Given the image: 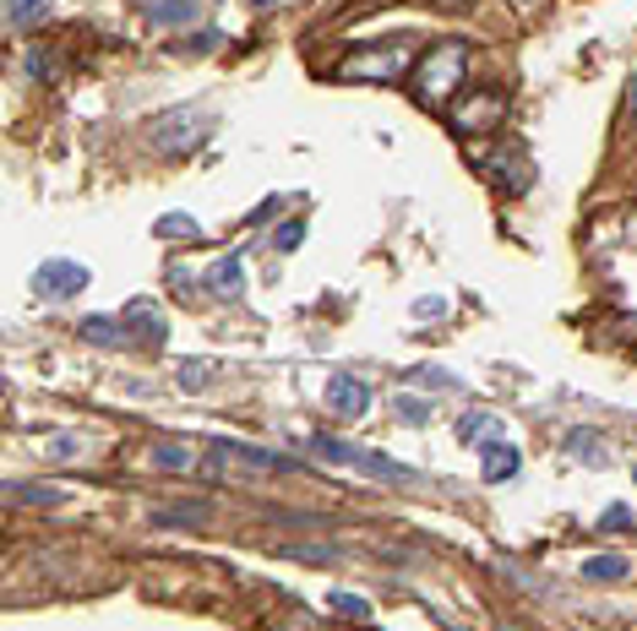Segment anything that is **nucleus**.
<instances>
[{
  "label": "nucleus",
  "instance_id": "nucleus-1",
  "mask_svg": "<svg viewBox=\"0 0 637 631\" xmlns=\"http://www.w3.org/2000/svg\"><path fill=\"white\" fill-rule=\"evenodd\" d=\"M310 452L322 463H344V468H360L366 479H382V485H415L420 474L393 463L387 452H371V447H355V441H339V436H310Z\"/></svg>",
  "mask_w": 637,
  "mask_h": 631
},
{
  "label": "nucleus",
  "instance_id": "nucleus-2",
  "mask_svg": "<svg viewBox=\"0 0 637 631\" xmlns=\"http://www.w3.org/2000/svg\"><path fill=\"white\" fill-rule=\"evenodd\" d=\"M463 72H469V50L463 44H436L425 61H420V77H415V99L431 110H447L453 104V93H458V82H463Z\"/></svg>",
  "mask_w": 637,
  "mask_h": 631
},
{
  "label": "nucleus",
  "instance_id": "nucleus-3",
  "mask_svg": "<svg viewBox=\"0 0 637 631\" xmlns=\"http://www.w3.org/2000/svg\"><path fill=\"white\" fill-rule=\"evenodd\" d=\"M213 137V110L207 104H180L164 120H153V147L158 153H191Z\"/></svg>",
  "mask_w": 637,
  "mask_h": 631
},
{
  "label": "nucleus",
  "instance_id": "nucleus-4",
  "mask_svg": "<svg viewBox=\"0 0 637 631\" xmlns=\"http://www.w3.org/2000/svg\"><path fill=\"white\" fill-rule=\"evenodd\" d=\"M409 72V44H393V50H360L355 61L339 66L344 82H398Z\"/></svg>",
  "mask_w": 637,
  "mask_h": 631
},
{
  "label": "nucleus",
  "instance_id": "nucleus-5",
  "mask_svg": "<svg viewBox=\"0 0 637 631\" xmlns=\"http://www.w3.org/2000/svg\"><path fill=\"white\" fill-rule=\"evenodd\" d=\"M88 267L82 261H66V256H50V261H39V272H34V294H44V299H72V294H82L88 288Z\"/></svg>",
  "mask_w": 637,
  "mask_h": 631
},
{
  "label": "nucleus",
  "instance_id": "nucleus-6",
  "mask_svg": "<svg viewBox=\"0 0 637 631\" xmlns=\"http://www.w3.org/2000/svg\"><path fill=\"white\" fill-rule=\"evenodd\" d=\"M501 115H507V99H501V93H474V99H469L463 110H453L447 120H453L458 137H480V131H491Z\"/></svg>",
  "mask_w": 637,
  "mask_h": 631
},
{
  "label": "nucleus",
  "instance_id": "nucleus-7",
  "mask_svg": "<svg viewBox=\"0 0 637 631\" xmlns=\"http://www.w3.org/2000/svg\"><path fill=\"white\" fill-rule=\"evenodd\" d=\"M328 409H333L344 425H355V420L371 409V387H366L360 376H333V387H328Z\"/></svg>",
  "mask_w": 637,
  "mask_h": 631
},
{
  "label": "nucleus",
  "instance_id": "nucleus-8",
  "mask_svg": "<svg viewBox=\"0 0 637 631\" xmlns=\"http://www.w3.org/2000/svg\"><path fill=\"white\" fill-rule=\"evenodd\" d=\"M480 169H485V175H496V180H501V191H528V180H534V164H528V158H518V147H507L501 158H480Z\"/></svg>",
  "mask_w": 637,
  "mask_h": 631
},
{
  "label": "nucleus",
  "instance_id": "nucleus-9",
  "mask_svg": "<svg viewBox=\"0 0 637 631\" xmlns=\"http://www.w3.org/2000/svg\"><path fill=\"white\" fill-rule=\"evenodd\" d=\"M202 283H207L213 299H240V294H245V267H240V256H218Z\"/></svg>",
  "mask_w": 637,
  "mask_h": 631
},
{
  "label": "nucleus",
  "instance_id": "nucleus-10",
  "mask_svg": "<svg viewBox=\"0 0 637 631\" xmlns=\"http://www.w3.org/2000/svg\"><path fill=\"white\" fill-rule=\"evenodd\" d=\"M485 463H480V474H485V485H501V479H512L518 468H523V458H518V447L512 441H501V436H491L485 447Z\"/></svg>",
  "mask_w": 637,
  "mask_h": 631
},
{
  "label": "nucleus",
  "instance_id": "nucleus-11",
  "mask_svg": "<svg viewBox=\"0 0 637 631\" xmlns=\"http://www.w3.org/2000/svg\"><path fill=\"white\" fill-rule=\"evenodd\" d=\"M77 333H82V344H99V349H126L131 344V327L115 322V316H82Z\"/></svg>",
  "mask_w": 637,
  "mask_h": 631
},
{
  "label": "nucleus",
  "instance_id": "nucleus-12",
  "mask_svg": "<svg viewBox=\"0 0 637 631\" xmlns=\"http://www.w3.org/2000/svg\"><path fill=\"white\" fill-rule=\"evenodd\" d=\"M566 452H572L577 463H588V468H604V463H610V447H604L599 430H566Z\"/></svg>",
  "mask_w": 637,
  "mask_h": 631
},
{
  "label": "nucleus",
  "instance_id": "nucleus-13",
  "mask_svg": "<svg viewBox=\"0 0 637 631\" xmlns=\"http://www.w3.org/2000/svg\"><path fill=\"white\" fill-rule=\"evenodd\" d=\"M142 7L158 28H191L196 23V0H142Z\"/></svg>",
  "mask_w": 637,
  "mask_h": 631
},
{
  "label": "nucleus",
  "instance_id": "nucleus-14",
  "mask_svg": "<svg viewBox=\"0 0 637 631\" xmlns=\"http://www.w3.org/2000/svg\"><path fill=\"white\" fill-rule=\"evenodd\" d=\"M626 571H632V561H626V555H615V550H610V555L583 561V577H588V582H621Z\"/></svg>",
  "mask_w": 637,
  "mask_h": 631
},
{
  "label": "nucleus",
  "instance_id": "nucleus-15",
  "mask_svg": "<svg viewBox=\"0 0 637 631\" xmlns=\"http://www.w3.org/2000/svg\"><path fill=\"white\" fill-rule=\"evenodd\" d=\"M50 17V0H7V23L12 28H34Z\"/></svg>",
  "mask_w": 637,
  "mask_h": 631
},
{
  "label": "nucleus",
  "instance_id": "nucleus-16",
  "mask_svg": "<svg viewBox=\"0 0 637 631\" xmlns=\"http://www.w3.org/2000/svg\"><path fill=\"white\" fill-rule=\"evenodd\" d=\"M202 229H196V218L191 213H164L158 218V240H196Z\"/></svg>",
  "mask_w": 637,
  "mask_h": 631
},
{
  "label": "nucleus",
  "instance_id": "nucleus-17",
  "mask_svg": "<svg viewBox=\"0 0 637 631\" xmlns=\"http://www.w3.org/2000/svg\"><path fill=\"white\" fill-rule=\"evenodd\" d=\"M131 322L142 327V338H148V344H158V338H164V322L153 316V305H148V299H137V305H131Z\"/></svg>",
  "mask_w": 637,
  "mask_h": 631
},
{
  "label": "nucleus",
  "instance_id": "nucleus-18",
  "mask_svg": "<svg viewBox=\"0 0 637 631\" xmlns=\"http://www.w3.org/2000/svg\"><path fill=\"white\" fill-rule=\"evenodd\" d=\"M393 409H398V420H404V425H431V403H420V398H409V392H404V398H393Z\"/></svg>",
  "mask_w": 637,
  "mask_h": 631
},
{
  "label": "nucleus",
  "instance_id": "nucleus-19",
  "mask_svg": "<svg viewBox=\"0 0 637 631\" xmlns=\"http://www.w3.org/2000/svg\"><path fill=\"white\" fill-rule=\"evenodd\" d=\"M12 501H39V506H61L66 495L50 490V485H12Z\"/></svg>",
  "mask_w": 637,
  "mask_h": 631
},
{
  "label": "nucleus",
  "instance_id": "nucleus-20",
  "mask_svg": "<svg viewBox=\"0 0 637 631\" xmlns=\"http://www.w3.org/2000/svg\"><path fill=\"white\" fill-rule=\"evenodd\" d=\"M458 436H463V441L496 436V420H491V414H463V420H458Z\"/></svg>",
  "mask_w": 637,
  "mask_h": 631
},
{
  "label": "nucleus",
  "instance_id": "nucleus-21",
  "mask_svg": "<svg viewBox=\"0 0 637 631\" xmlns=\"http://www.w3.org/2000/svg\"><path fill=\"white\" fill-rule=\"evenodd\" d=\"M300 240H305V218H283V223H278V234H272V245H278V250H294Z\"/></svg>",
  "mask_w": 637,
  "mask_h": 631
},
{
  "label": "nucleus",
  "instance_id": "nucleus-22",
  "mask_svg": "<svg viewBox=\"0 0 637 631\" xmlns=\"http://www.w3.org/2000/svg\"><path fill=\"white\" fill-rule=\"evenodd\" d=\"M333 609H339V615H355V620H371V604H366L360 593H344V588L333 593Z\"/></svg>",
  "mask_w": 637,
  "mask_h": 631
},
{
  "label": "nucleus",
  "instance_id": "nucleus-23",
  "mask_svg": "<svg viewBox=\"0 0 637 631\" xmlns=\"http://www.w3.org/2000/svg\"><path fill=\"white\" fill-rule=\"evenodd\" d=\"M415 382H420V387H458V376H453V371H431V365H425V371H415Z\"/></svg>",
  "mask_w": 637,
  "mask_h": 631
},
{
  "label": "nucleus",
  "instance_id": "nucleus-24",
  "mask_svg": "<svg viewBox=\"0 0 637 631\" xmlns=\"http://www.w3.org/2000/svg\"><path fill=\"white\" fill-rule=\"evenodd\" d=\"M44 452H50V458H82L88 447H77V436H55V441H50Z\"/></svg>",
  "mask_w": 637,
  "mask_h": 631
},
{
  "label": "nucleus",
  "instance_id": "nucleus-25",
  "mask_svg": "<svg viewBox=\"0 0 637 631\" xmlns=\"http://www.w3.org/2000/svg\"><path fill=\"white\" fill-rule=\"evenodd\" d=\"M442 310H447V299H420V305H415L420 322H442Z\"/></svg>",
  "mask_w": 637,
  "mask_h": 631
},
{
  "label": "nucleus",
  "instance_id": "nucleus-26",
  "mask_svg": "<svg viewBox=\"0 0 637 631\" xmlns=\"http://www.w3.org/2000/svg\"><path fill=\"white\" fill-rule=\"evenodd\" d=\"M180 382H186V387H202V382H207V365H186Z\"/></svg>",
  "mask_w": 637,
  "mask_h": 631
},
{
  "label": "nucleus",
  "instance_id": "nucleus-27",
  "mask_svg": "<svg viewBox=\"0 0 637 631\" xmlns=\"http://www.w3.org/2000/svg\"><path fill=\"white\" fill-rule=\"evenodd\" d=\"M604 523H610V528H626L632 517H626V506H610V512H604Z\"/></svg>",
  "mask_w": 637,
  "mask_h": 631
},
{
  "label": "nucleus",
  "instance_id": "nucleus-28",
  "mask_svg": "<svg viewBox=\"0 0 637 631\" xmlns=\"http://www.w3.org/2000/svg\"><path fill=\"white\" fill-rule=\"evenodd\" d=\"M251 7H256V12H267V7H272V0H251Z\"/></svg>",
  "mask_w": 637,
  "mask_h": 631
},
{
  "label": "nucleus",
  "instance_id": "nucleus-29",
  "mask_svg": "<svg viewBox=\"0 0 637 631\" xmlns=\"http://www.w3.org/2000/svg\"><path fill=\"white\" fill-rule=\"evenodd\" d=\"M518 7H534V0H518Z\"/></svg>",
  "mask_w": 637,
  "mask_h": 631
},
{
  "label": "nucleus",
  "instance_id": "nucleus-30",
  "mask_svg": "<svg viewBox=\"0 0 637 631\" xmlns=\"http://www.w3.org/2000/svg\"><path fill=\"white\" fill-rule=\"evenodd\" d=\"M632 479H637V474H632Z\"/></svg>",
  "mask_w": 637,
  "mask_h": 631
}]
</instances>
